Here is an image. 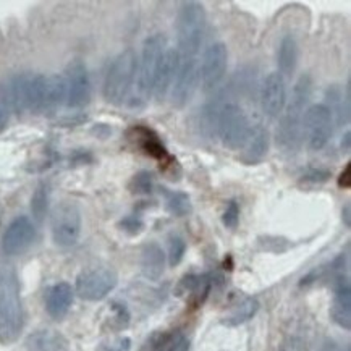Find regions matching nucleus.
<instances>
[{
    "label": "nucleus",
    "mask_w": 351,
    "mask_h": 351,
    "mask_svg": "<svg viewBox=\"0 0 351 351\" xmlns=\"http://www.w3.org/2000/svg\"><path fill=\"white\" fill-rule=\"evenodd\" d=\"M222 222L227 228H237L238 222H240V204L235 199L228 201L227 206H225L223 215H222Z\"/></svg>",
    "instance_id": "34"
},
{
    "label": "nucleus",
    "mask_w": 351,
    "mask_h": 351,
    "mask_svg": "<svg viewBox=\"0 0 351 351\" xmlns=\"http://www.w3.org/2000/svg\"><path fill=\"white\" fill-rule=\"evenodd\" d=\"M49 202H51V190L49 184L40 183L31 197V213L38 222H43L49 213Z\"/></svg>",
    "instance_id": "30"
},
{
    "label": "nucleus",
    "mask_w": 351,
    "mask_h": 351,
    "mask_svg": "<svg viewBox=\"0 0 351 351\" xmlns=\"http://www.w3.org/2000/svg\"><path fill=\"white\" fill-rule=\"evenodd\" d=\"M130 348H132V340L120 339L115 345L110 346L109 351H130Z\"/></svg>",
    "instance_id": "39"
},
{
    "label": "nucleus",
    "mask_w": 351,
    "mask_h": 351,
    "mask_svg": "<svg viewBox=\"0 0 351 351\" xmlns=\"http://www.w3.org/2000/svg\"><path fill=\"white\" fill-rule=\"evenodd\" d=\"M346 351H350V350H346Z\"/></svg>",
    "instance_id": "42"
},
{
    "label": "nucleus",
    "mask_w": 351,
    "mask_h": 351,
    "mask_svg": "<svg viewBox=\"0 0 351 351\" xmlns=\"http://www.w3.org/2000/svg\"><path fill=\"white\" fill-rule=\"evenodd\" d=\"M326 99H327V109L330 110L332 119L339 127L350 123V84L341 88L340 84H332L326 89Z\"/></svg>",
    "instance_id": "19"
},
{
    "label": "nucleus",
    "mask_w": 351,
    "mask_h": 351,
    "mask_svg": "<svg viewBox=\"0 0 351 351\" xmlns=\"http://www.w3.org/2000/svg\"><path fill=\"white\" fill-rule=\"evenodd\" d=\"M167 38L162 33L151 34L143 44L141 56L138 58L136 80L132 94L128 97V106L133 109H141L149 102L154 88L156 71L165 51H167Z\"/></svg>",
    "instance_id": "3"
},
{
    "label": "nucleus",
    "mask_w": 351,
    "mask_h": 351,
    "mask_svg": "<svg viewBox=\"0 0 351 351\" xmlns=\"http://www.w3.org/2000/svg\"><path fill=\"white\" fill-rule=\"evenodd\" d=\"M337 183H339L340 188H343V190H350L351 186V162L345 165V169L341 170L339 178H337Z\"/></svg>",
    "instance_id": "38"
},
{
    "label": "nucleus",
    "mask_w": 351,
    "mask_h": 351,
    "mask_svg": "<svg viewBox=\"0 0 351 351\" xmlns=\"http://www.w3.org/2000/svg\"><path fill=\"white\" fill-rule=\"evenodd\" d=\"M138 56L133 49H125L114 58L104 80V99L112 106L128 101L136 80Z\"/></svg>",
    "instance_id": "5"
},
{
    "label": "nucleus",
    "mask_w": 351,
    "mask_h": 351,
    "mask_svg": "<svg viewBox=\"0 0 351 351\" xmlns=\"http://www.w3.org/2000/svg\"><path fill=\"white\" fill-rule=\"evenodd\" d=\"M25 313L20 280L10 263L0 261V341L12 343L23 330Z\"/></svg>",
    "instance_id": "2"
},
{
    "label": "nucleus",
    "mask_w": 351,
    "mask_h": 351,
    "mask_svg": "<svg viewBox=\"0 0 351 351\" xmlns=\"http://www.w3.org/2000/svg\"><path fill=\"white\" fill-rule=\"evenodd\" d=\"M119 283V276L110 267H94L76 277V295L84 301L104 300Z\"/></svg>",
    "instance_id": "9"
},
{
    "label": "nucleus",
    "mask_w": 351,
    "mask_h": 351,
    "mask_svg": "<svg viewBox=\"0 0 351 351\" xmlns=\"http://www.w3.org/2000/svg\"><path fill=\"white\" fill-rule=\"evenodd\" d=\"M128 190L132 195L136 196H147L154 190V177L147 170L134 173L128 183Z\"/></svg>",
    "instance_id": "31"
},
{
    "label": "nucleus",
    "mask_w": 351,
    "mask_h": 351,
    "mask_svg": "<svg viewBox=\"0 0 351 351\" xmlns=\"http://www.w3.org/2000/svg\"><path fill=\"white\" fill-rule=\"evenodd\" d=\"M330 317L345 330L351 328V285L348 277H343L341 274L335 278Z\"/></svg>",
    "instance_id": "17"
},
{
    "label": "nucleus",
    "mask_w": 351,
    "mask_h": 351,
    "mask_svg": "<svg viewBox=\"0 0 351 351\" xmlns=\"http://www.w3.org/2000/svg\"><path fill=\"white\" fill-rule=\"evenodd\" d=\"M141 271L147 280H159L165 271V254L157 243H146L141 251Z\"/></svg>",
    "instance_id": "22"
},
{
    "label": "nucleus",
    "mask_w": 351,
    "mask_h": 351,
    "mask_svg": "<svg viewBox=\"0 0 351 351\" xmlns=\"http://www.w3.org/2000/svg\"><path fill=\"white\" fill-rule=\"evenodd\" d=\"M143 351H190V340L183 332L154 334L147 339Z\"/></svg>",
    "instance_id": "23"
},
{
    "label": "nucleus",
    "mask_w": 351,
    "mask_h": 351,
    "mask_svg": "<svg viewBox=\"0 0 351 351\" xmlns=\"http://www.w3.org/2000/svg\"><path fill=\"white\" fill-rule=\"evenodd\" d=\"M228 66V49L223 43H214L204 51L199 62V83L204 93L217 91Z\"/></svg>",
    "instance_id": "10"
},
{
    "label": "nucleus",
    "mask_w": 351,
    "mask_h": 351,
    "mask_svg": "<svg viewBox=\"0 0 351 351\" xmlns=\"http://www.w3.org/2000/svg\"><path fill=\"white\" fill-rule=\"evenodd\" d=\"M12 104L5 84H0V133H3L10 123Z\"/></svg>",
    "instance_id": "33"
},
{
    "label": "nucleus",
    "mask_w": 351,
    "mask_h": 351,
    "mask_svg": "<svg viewBox=\"0 0 351 351\" xmlns=\"http://www.w3.org/2000/svg\"><path fill=\"white\" fill-rule=\"evenodd\" d=\"M29 351H62L65 350L66 341L64 337L52 330H39L29 335L26 340Z\"/></svg>",
    "instance_id": "28"
},
{
    "label": "nucleus",
    "mask_w": 351,
    "mask_h": 351,
    "mask_svg": "<svg viewBox=\"0 0 351 351\" xmlns=\"http://www.w3.org/2000/svg\"><path fill=\"white\" fill-rule=\"evenodd\" d=\"M251 132H253V125H251L250 117L243 110V107L233 101L227 102L220 110L217 133H215L223 147L230 151H241Z\"/></svg>",
    "instance_id": "6"
},
{
    "label": "nucleus",
    "mask_w": 351,
    "mask_h": 351,
    "mask_svg": "<svg viewBox=\"0 0 351 351\" xmlns=\"http://www.w3.org/2000/svg\"><path fill=\"white\" fill-rule=\"evenodd\" d=\"M269 141L271 139H269L267 128L261 127V125L253 127V132H251L250 138H247L245 147L241 149L240 159L247 165H256L259 162H263V159L269 152Z\"/></svg>",
    "instance_id": "20"
},
{
    "label": "nucleus",
    "mask_w": 351,
    "mask_h": 351,
    "mask_svg": "<svg viewBox=\"0 0 351 351\" xmlns=\"http://www.w3.org/2000/svg\"><path fill=\"white\" fill-rule=\"evenodd\" d=\"M350 144H351V133H350V130H348V132L345 133L343 139H341V143H340L341 151H343V152H350Z\"/></svg>",
    "instance_id": "41"
},
{
    "label": "nucleus",
    "mask_w": 351,
    "mask_h": 351,
    "mask_svg": "<svg viewBox=\"0 0 351 351\" xmlns=\"http://www.w3.org/2000/svg\"><path fill=\"white\" fill-rule=\"evenodd\" d=\"M119 227L123 232H127L128 235H138V233L143 232L144 222L139 215L132 214V215H127V217L121 219L119 222Z\"/></svg>",
    "instance_id": "35"
},
{
    "label": "nucleus",
    "mask_w": 351,
    "mask_h": 351,
    "mask_svg": "<svg viewBox=\"0 0 351 351\" xmlns=\"http://www.w3.org/2000/svg\"><path fill=\"white\" fill-rule=\"evenodd\" d=\"M160 193L164 196L165 210L175 217H184L193 210L191 197L188 196V193L169 190V188H160Z\"/></svg>",
    "instance_id": "29"
},
{
    "label": "nucleus",
    "mask_w": 351,
    "mask_h": 351,
    "mask_svg": "<svg viewBox=\"0 0 351 351\" xmlns=\"http://www.w3.org/2000/svg\"><path fill=\"white\" fill-rule=\"evenodd\" d=\"M130 136H132L133 141L136 143V146L144 154L151 157V159L160 162V165H170V167H173V164H177V159H173L169 154L165 144L162 143L160 136L152 128L144 127V125H136V127L130 130Z\"/></svg>",
    "instance_id": "15"
},
{
    "label": "nucleus",
    "mask_w": 351,
    "mask_h": 351,
    "mask_svg": "<svg viewBox=\"0 0 351 351\" xmlns=\"http://www.w3.org/2000/svg\"><path fill=\"white\" fill-rule=\"evenodd\" d=\"M36 240V227L33 220L26 215H20L12 220L2 237V250L7 256L23 254Z\"/></svg>",
    "instance_id": "14"
},
{
    "label": "nucleus",
    "mask_w": 351,
    "mask_h": 351,
    "mask_svg": "<svg viewBox=\"0 0 351 351\" xmlns=\"http://www.w3.org/2000/svg\"><path fill=\"white\" fill-rule=\"evenodd\" d=\"M288 101L287 81L278 71L265 76L261 88V109L269 119H278L285 109Z\"/></svg>",
    "instance_id": "13"
},
{
    "label": "nucleus",
    "mask_w": 351,
    "mask_h": 351,
    "mask_svg": "<svg viewBox=\"0 0 351 351\" xmlns=\"http://www.w3.org/2000/svg\"><path fill=\"white\" fill-rule=\"evenodd\" d=\"M334 134V119L326 104H313L304 112L303 139L309 151H322Z\"/></svg>",
    "instance_id": "7"
},
{
    "label": "nucleus",
    "mask_w": 351,
    "mask_h": 351,
    "mask_svg": "<svg viewBox=\"0 0 351 351\" xmlns=\"http://www.w3.org/2000/svg\"><path fill=\"white\" fill-rule=\"evenodd\" d=\"M81 210L75 202L64 201L53 209L52 214V240L57 246L70 247L76 245L81 235Z\"/></svg>",
    "instance_id": "8"
},
{
    "label": "nucleus",
    "mask_w": 351,
    "mask_h": 351,
    "mask_svg": "<svg viewBox=\"0 0 351 351\" xmlns=\"http://www.w3.org/2000/svg\"><path fill=\"white\" fill-rule=\"evenodd\" d=\"M330 177H332V173L328 172V170L311 169L303 175V182H308V183H313V184H322V183H326Z\"/></svg>",
    "instance_id": "36"
},
{
    "label": "nucleus",
    "mask_w": 351,
    "mask_h": 351,
    "mask_svg": "<svg viewBox=\"0 0 351 351\" xmlns=\"http://www.w3.org/2000/svg\"><path fill=\"white\" fill-rule=\"evenodd\" d=\"M300 60V46L298 40L293 34H285L278 43L277 49V66L278 73H280L283 78L285 76H291L295 73L296 66H298Z\"/></svg>",
    "instance_id": "21"
},
{
    "label": "nucleus",
    "mask_w": 351,
    "mask_h": 351,
    "mask_svg": "<svg viewBox=\"0 0 351 351\" xmlns=\"http://www.w3.org/2000/svg\"><path fill=\"white\" fill-rule=\"evenodd\" d=\"M178 60L180 57L177 49H167L160 58L156 71L154 88H152V97L157 99L159 102L165 101V97L172 91L175 76H177L178 71Z\"/></svg>",
    "instance_id": "16"
},
{
    "label": "nucleus",
    "mask_w": 351,
    "mask_h": 351,
    "mask_svg": "<svg viewBox=\"0 0 351 351\" xmlns=\"http://www.w3.org/2000/svg\"><path fill=\"white\" fill-rule=\"evenodd\" d=\"M214 282V276H210V274H202V276H193L191 274V276H186L180 282L178 290L184 291V293H190L196 306H199L209 296Z\"/></svg>",
    "instance_id": "25"
},
{
    "label": "nucleus",
    "mask_w": 351,
    "mask_h": 351,
    "mask_svg": "<svg viewBox=\"0 0 351 351\" xmlns=\"http://www.w3.org/2000/svg\"><path fill=\"white\" fill-rule=\"evenodd\" d=\"M186 253V241L182 237L172 235L169 238V265L170 267H177L182 263Z\"/></svg>",
    "instance_id": "32"
},
{
    "label": "nucleus",
    "mask_w": 351,
    "mask_h": 351,
    "mask_svg": "<svg viewBox=\"0 0 351 351\" xmlns=\"http://www.w3.org/2000/svg\"><path fill=\"white\" fill-rule=\"evenodd\" d=\"M341 220H343L345 227H351V204H345L343 210H341Z\"/></svg>",
    "instance_id": "40"
},
{
    "label": "nucleus",
    "mask_w": 351,
    "mask_h": 351,
    "mask_svg": "<svg viewBox=\"0 0 351 351\" xmlns=\"http://www.w3.org/2000/svg\"><path fill=\"white\" fill-rule=\"evenodd\" d=\"M75 290L70 283L60 282L51 287L46 295V309L47 314L56 321H62L69 314L71 304H73Z\"/></svg>",
    "instance_id": "18"
},
{
    "label": "nucleus",
    "mask_w": 351,
    "mask_h": 351,
    "mask_svg": "<svg viewBox=\"0 0 351 351\" xmlns=\"http://www.w3.org/2000/svg\"><path fill=\"white\" fill-rule=\"evenodd\" d=\"M66 102V81L62 75H47L44 114H56Z\"/></svg>",
    "instance_id": "24"
},
{
    "label": "nucleus",
    "mask_w": 351,
    "mask_h": 351,
    "mask_svg": "<svg viewBox=\"0 0 351 351\" xmlns=\"http://www.w3.org/2000/svg\"><path fill=\"white\" fill-rule=\"evenodd\" d=\"M259 311V301L254 296H246L240 303L233 306L227 316L222 319V324L227 327H238L241 324L251 321Z\"/></svg>",
    "instance_id": "26"
},
{
    "label": "nucleus",
    "mask_w": 351,
    "mask_h": 351,
    "mask_svg": "<svg viewBox=\"0 0 351 351\" xmlns=\"http://www.w3.org/2000/svg\"><path fill=\"white\" fill-rule=\"evenodd\" d=\"M178 57V71L170 96H172V104L177 109H183L191 101L197 84H199V58L183 57L180 53Z\"/></svg>",
    "instance_id": "11"
},
{
    "label": "nucleus",
    "mask_w": 351,
    "mask_h": 351,
    "mask_svg": "<svg viewBox=\"0 0 351 351\" xmlns=\"http://www.w3.org/2000/svg\"><path fill=\"white\" fill-rule=\"evenodd\" d=\"M112 309L115 311V319L117 322H119V327H127L128 322H130V313L128 309L125 308L123 304H119V303H114L112 304Z\"/></svg>",
    "instance_id": "37"
},
{
    "label": "nucleus",
    "mask_w": 351,
    "mask_h": 351,
    "mask_svg": "<svg viewBox=\"0 0 351 351\" xmlns=\"http://www.w3.org/2000/svg\"><path fill=\"white\" fill-rule=\"evenodd\" d=\"M313 86L311 75L304 73L296 80L295 86L291 89V97L287 101L277 127V146L283 152L291 154V152L298 151L300 144L303 143V119L309 101H311Z\"/></svg>",
    "instance_id": "1"
},
{
    "label": "nucleus",
    "mask_w": 351,
    "mask_h": 351,
    "mask_svg": "<svg viewBox=\"0 0 351 351\" xmlns=\"http://www.w3.org/2000/svg\"><path fill=\"white\" fill-rule=\"evenodd\" d=\"M28 73H21L13 76L10 84H8V97H10L12 110L16 114H23L28 110V84H29Z\"/></svg>",
    "instance_id": "27"
},
{
    "label": "nucleus",
    "mask_w": 351,
    "mask_h": 351,
    "mask_svg": "<svg viewBox=\"0 0 351 351\" xmlns=\"http://www.w3.org/2000/svg\"><path fill=\"white\" fill-rule=\"evenodd\" d=\"M206 34V12L202 3L183 2L177 15V52L183 57H196Z\"/></svg>",
    "instance_id": "4"
},
{
    "label": "nucleus",
    "mask_w": 351,
    "mask_h": 351,
    "mask_svg": "<svg viewBox=\"0 0 351 351\" xmlns=\"http://www.w3.org/2000/svg\"><path fill=\"white\" fill-rule=\"evenodd\" d=\"M66 106L71 109H83L91 101V78L83 60L75 58L66 66Z\"/></svg>",
    "instance_id": "12"
}]
</instances>
